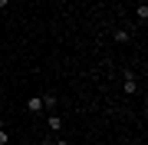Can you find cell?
<instances>
[{
  "label": "cell",
  "mask_w": 148,
  "mask_h": 145,
  "mask_svg": "<svg viewBox=\"0 0 148 145\" xmlns=\"http://www.w3.org/2000/svg\"><path fill=\"white\" fill-rule=\"evenodd\" d=\"M122 92H125V96H135V92H138V79H135V73H125V76H122Z\"/></svg>",
  "instance_id": "1"
},
{
  "label": "cell",
  "mask_w": 148,
  "mask_h": 145,
  "mask_svg": "<svg viewBox=\"0 0 148 145\" xmlns=\"http://www.w3.org/2000/svg\"><path fill=\"white\" fill-rule=\"evenodd\" d=\"M27 112H33V115H40V112H43V96L27 99Z\"/></svg>",
  "instance_id": "2"
},
{
  "label": "cell",
  "mask_w": 148,
  "mask_h": 145,
  "mask_svg": "<svg viewBox=\"0 0 148 145\" xmlns=\"http://www.w3.org/2000/svg\"><path fill=\"white\" fill-rule=\"evenodd\" d=\"M56 96H53V92H46V96H43V112H56Z\"/></svg>",
  "instance_id": "3"
},
{
  "label": "cell",
  "mask_w": 148,
  "mask_h": 145,
  "mask_svg": "<svg viewBox=\"0 0 148 145\" xmlns=\"http://www.w3.org/2000/svg\"><path fill=\"white\" fill-rule=\"evenodd\" d=\"M46 125H49L53 132H59V129H63V119H59L56 112H49V115H46Z\"/></svg>",
  "instance_id": "4"
},
{
  "label": "cell",
  "mask_w": 148,
  "mask_h": 145,
  "mask_svg": "<svg viewBox=\"0 0 148 145\" xmlns=\"http://www.w3.org/2000/svg\"><path fill=\"white\" fill-rule=\"evenodd\" d=\"M112 40H115V43H128L132 33H128V30H115V33H112Z\"/></svg>",
  "instance_id": "5"
},
{
  "label": "cell",
  "mask_w": 148,
  "mask_h": 145,
  "mask_svg": "<svg viewBox=\"0 0 148 145\" xmlns=\"http://www.w3.org/2000/svg\"><path fill=\"white\" fill-rule=\"evenodd\" d=\"M138 20L148 23V3H138Z\"/></svg>",
  "instance_id": "6"
},
{
  "label": "cell",
  "mask_w": 148,
  "mask_h": 145,
  "mask_svg": "<svg viewBox=\"0 0 148 145\" xmlns=\"http://www.w3.org/2000/svg\"><path fill=\"white\" fill-rule=\"evenodd\" d=\"M7 142H10V135H7V129L0 125V145H7Z\"/></svg>",
  "instance_id": "7"
},
{
  "label": "cell",
  "mask_w": 148,
  "mask_h": 145,
  "mask_svg": "<svg viewBox=\"0 0 148 145\" xmlns=\"http://www.w3.org/2000/svg\"><path fill=\"white\" fill-rule=\"evenodd\" d=\"M7 7H10V0H0V10H7Z\"/></svg>",
  "instance_id": "8"
},
{
  "label": "cell",
  "mask_w": 148,
  "mask_h": 145,
  "mask_svg": "<svg viewBox=\"0 0 148 145\" xmlns=\"http://www.w3.org/2000/svg\"><path fill=\"white\" fill-rule=\"evenodd\" d=\"M53 145H69V142H66V139H56V142H53Z\"/></svg>",
  "instance_id": "9"
},
{
  "label": "cell",
  "mask_w": 148,
  "mask_h": 145,
  "mask_svg": "<svg viewBox=\"0 0 148 145\" xmlns=\"http://www.w3.org/2000/svg\"><path fill=\"white\" fill-rule=\"evenodd\" d=\"M138 3H148V0H138Z\"/></svg>",
  "instance_id": "10"
}]
</instances>
